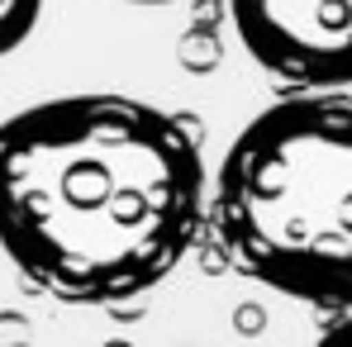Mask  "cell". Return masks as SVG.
I'll list each match as a JSON object with an SVG mask.
<instances>
[{
	"instance_id": "1",
	"label": "cell",
	"mask_w": 352,
	"mask_h": 347,
	"mask_svg": "<svg viewBox=\"0 0 352 347\" xmlns=\"http://www.w3.org/2000/svg\"><path fill=\"white\" fill-rule=\"evenodd\" d=\"M210 172L186 115L133 96H53L0 119V252L67 304H124L190 257Z\"/></svg>"
},
{
	"instance_id": "2",
	"label": "cell",
	"mask_w": 352,
	"mask_h": 347,
	"mask_svg": "<svg viewBox=\"0 0 352 347\" xmlns=\"http://www.w3.org/2000/svg\"><path fill=\"white\" fill-rule=\"evenodd\" d=\"M210 224L238 276L352 309V96L291 91L224 148Z\"/></svg>"
},
{
	"instance_id": "3",
	"label": "cell",
	"mask_w": 352,
	"mask_h": 347,
	"mask_svg": "<svg viewBox=\"0 0 352 347\" xmlns=\"http://www.w3.org/2000/svg\"><path fill=\"white\" fill-rule=\"evenodd\" d=\"M243 53L291 91L352 86V0H229Z\"/></svg>"
},
{
	"instance_id": "4",
	"label": "cell",
	"mask_w": 352,
	"mask_h": 347,
	"mask_svg": "<svg viewBox=\"0 0 352 347\" xmlns=\"http://www.w3.org/2000/svg\"><path fill=\"white\" fill-rule=\"evenodd\" d=\"M38 14H43V0H0V58L29 43V34L38 29Z\"/></svg>"
},
{
	"instance_id": "5",
	"label": "cell",
	"mask_w": 352,
	"mask_h": 347,
	"mask_svg": "<svg viewBox=\"0 0 352 347\" xmlns=\"http://www.w3.org/2000/svg\"><path fill=\"white\" fill-rule=\"evenodd\" d=\"M324 338H352V309L343 314V319H333V324L324 328Z\"/></svg>"
},
{
	"instance_id": "6",
	"label": "cell",
	"mask_w": 352,
	"mask_h": 347,
	"mask_svg": "<svg viewBox=\"0 0 352 347\" xmlns=\"http://www.w3.org/2000/svg\"><path fill=\"white\" fill-rule=\"evenodd\" d=\"M119 5H172V0H119Z\"/></svg>"
}]
</instances>
